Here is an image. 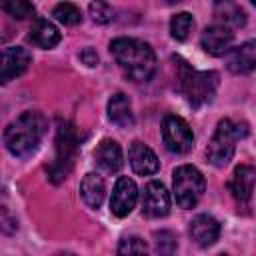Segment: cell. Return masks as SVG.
<instances>
[{
  "label": "cell",
  "mask_w": 256,
  "mask_h": 256,
  "mask_svg": "<svg viewBox=\"0 0 256 256\" xmlns=\"http://www.w3.org/2000/svg\"><path fill=\"white\" fill-rule=\"evenodd\" d=\"M110 52L122 72L134 82H148L156 72V54L152 46L138 38H116Z\"/></svg>",
  "instance_id": "1"
},
{
  "label": "cell",
  "mask_w": 256,
  "mask_h": 256,
  "mask_svg": "<svg viewBox=\"0 0 256 256\" xmlns=\"http://www.w3.org/2000/svg\"><path fill=\"white\" fill-rule=\"evenodd\" d=\"M46 118L36 110H28L12 120L4 130L6 150L16 158H28L40 146L46 134Z\"/></svg>",
  "instance_id": "2"
},
{
  "label": "cell",
  "mask_w": 256,
  "mask_h": 256,
  "mask_svg": "<svg viewBox=\"0 0 256 256\" xmlns=\"http://www.w3.org/2000/svg\"><path fill=\"white\" fill-rule=\"evenodd\" d=\"M180 62V92L188 100L192 108H202L210 104L218 90V74L216 72H198L186 66V62Z\"/></svg>",
  "instance_id": "3"
},
{
  "label": "cell",
  "mask_w": 256,
  "mask_h": 256,
  "mask_svg": "<svg viewBox=\"0 0 256 256\" xmlns=\"http://www.w3.org/2000/svg\"><path fill=\"white\" fill-rule=\"evenodd\" d=\"M246 132H248V128H246L244 122H234L230 118L220 120L214 134H212V140L206 148L208 162L214 164L216 168H224L234 156L236 142L240 138H244Z\"/></svg>",
  "instance_id": "4"
},
{
  "label": "cell",
  "mask_w": 256,
  "mask_h": 256,
  "mask_svg": "<svg viewBox=\"0 0 256 256\" xmlns=\"http://www.w3.org/2000/svg\"><path fill=\"white\" fill-rule=\"evenodd\" d=\"M206 190V180L196 166L182 164L172 174V192L180 208H194Z\"/></svg>",
  "instance_id": "5"
},
{
  "label": "cell",
  "mask_w": 256,
  "mask_h": 256,
  "mask_svg": "<svg viewBox=\"0 0 256 256\" xmlns=\"http://www.w3.org/2000/svg\"><path fill=\"white\" fill-rule=\"evenodd\" d=\"M74 156H76V136L74 130L68 122L58 120V128H56V156L54 162L48 168V176L52 182H60L64 180L72 166H74Z\"/></svg>",
  "instance_id": "6"
},
{
  "label": "cell",
  "mask_w": 256,
  "mask_h": 256,
  "mask_svg": "<svg viewBox=\"0 0 256 256\" xmlns=\"http://www.w3.org/2000/svg\"><path fill=\"white\" fill-rule=\"evenodd\" d=\"M162 140L168 152L186 154L194 144V134L184 118L168 114L162 120Z\"/></svg>",
  "instance_id": "7"
},
{
  "label": "cell",
  "mask_w": 256,
  "mask_h": 256,
  "mask_svg": "<svg viewBox=\"0 0 256 256\" xmlns=\"http://www.w3.org/2000/svg\"><path fill=\"white\" fill-rule=\"evenodd\" d=\"M136 200H138V188H136V182L128 176H120L114 184V190H112V196H110V210L114 216L118 218H124L132 212V208L136 206Z\"/></svg>",
  "instance_id": "8"
},
{
  "label": "cell",
  "mask_w": 256,
  "mask_h": 256,
  "mask_svg": "<svg viewBox=\"0 0 256 256\" xmlns=\"http://www.w3.org/2000/svg\"><path fill=\"white\" fill-rule=\"evenodd\" d=\"M142 212L150 218H162L170 212V194L166 186L158 180H152L144 186L142 192Z\"/></svg>",
  "instance_id": "9"
},
{
  "label": "cell",
  "mask_w": 256,
  "mask_h": 256,
  "mask_svg": "<svg viewBox=\"0 0 256 256\" xmlns=\"http://www.w3.org/2000/svg\"><path fill=\"white\" fill-rule=\"evenodd\" d=\"M234 44V32L224 24H212L208 26L200 36V46L210 56H224L232 50Z\"/></svg>",
  "instance_id": "10"
},
{
  "label": "cell",
  "mask_w": 256,
  "mask_h": 256,
  "mask_svg": "<svg viewBox=\"0 0 256 256\" xmlns=\"http://www.w3.org/2000/svg\"><path fill=\"white\" fill-rule=\"evenodd\" d=\"M30 54L22 46H6L2 50V66H0V80L2 84H8L12 78L26 72L30 64Z\"/></svg>",
  "instance_id": "11"
},
{
  "label": "cell",
  "mask_w": 256,
  "mask_h": 256,
  "mask_svg": "<svg viewBox=\"0 0 256 256\" xmlns=\"http://www.w3.org/2000/svg\"><path fill=\"white\" fill-rule=\"evenodd\" d=\"M128 158H130V166L136 174L140 176H150L154 172H158L160 168V162L154 154L152 148H148L144 142L140 140H134L130 144V150H128Z\"/></svg>",
  "instance_id": "12"
},
{
  "label": "cell",
  "mask_w": 256,
  "mask_h": 256,
  "mask_svg": "<svg viewBox=\"0 0 256 256\" xmlns=\"http://www.w3.org/2000/svg\"><path fill=\"white\" fill-rule=\"evenodd\" d=\"M254 184H256V168L242 164L232 172V178L228 182V188L232 192V196L236 198V202L246 204L252 198L254 192Z\"/></svg>",
  "instance_id": "13"
},
{
  "label": "cell",
  "mask_w": 256,
  "mask_h": 256,
  "mask_svg": "<svg viewBox=\"0 0 256 256\" xmlns=\"http://www.w3.org/2000/svg\"><path fill=\"white\" fill-rule=\"evenodd\" d=\"M94 158H96V164L108 172V174H114L122 168L124 164V156H122V148L116 140H110V138H104L96 150H94Z\"/></svg>",
  "instance_id": "14"
},
{
  "label": "cell",
  "mask_w": 256,
  "mask_h": 256,
  "mask_svg": "<svg viewBox=\"0 0 256 256\" xmlns=\"http://www.w3.org/2000/svg\"><path fill=\"white\" fill-rule=\"evenodd\" d=\"M190 236H192V240L198 246L206 248V246H210V244H214L218 240V236H220V224H218L216 218H212L208 214H198L190 222Z\"/></svg>",
  "instance_id": "15"
},
{
  "label": "cell",
  "mask_w": 256,
  "mask_h": 256,
  "mask_svg": "<svg viewBox=\"0 0 256 256\" xmlns=\"http://www.w3.org/2000/svg\"><path fill=\"white\" fill-rule=\"evenodd\" d=\"M254 68H256V38L232 48L228 56V70L232 74H246Z\"/></svg>",
  "instance_id": "16"
},
{
  "label": "cell",
  "mask_w": 256,
  "mask_h": 256,
  "mask_svg": "<svg viewBox=\"0 0 256 256\" xmlns=\"http://www.w3.org/2000/svg\"><path fill=\"white\" fill-rule=\"evenodd\" d=\"M80 194H82V200L90 206V208H100L102 202H104V196H106V184H104V178L96 172H88L82 182H80Z\"/></svg>",
  "instance_id": "17"
},
{
  "label": "cell",
  "mask_w": 256,
  "mask_h": 256,
  "mask_svg": "<svg viewBox=\"0 0 256 256\" xmlns=\"http://www.w3.org/2000/svg\"><path fill=\"white\" fill-rule=\"evenodd\" d=\"M108 118L112 124H116L118 128H130L134 124V114L130 108V100L126 94L116 92L110 100H108Z\"/></svg>",
  "instance_id": "18"
},
{
  "label": "cell",
  "mask_w": 256,
  "mask_h": 256,
  "mask_svg": "<svg viewBox=\"0 0 256 256\" xmlns=\"http://www.w3.org/2000/svg\"><path fill=\"white\" fill-rule=\"evenodd\" d=\"M30 40L40 48H54L60 42V30L50 20L38 18L30 28Z\"/></svg>",
  "instance_id": "19"
},
{
  "label": "cell",
  "mask_w": 256,
  "mask_h": 256,
  "mask_svg": "<svg viewBox=\"0 0 256 256\" xmlns=\"http://www.w3.org/2000/svg\"><path fill=\"white\" fill-rule=\"evenodd\" d=\"M214 16H216L218 24H224L228 28H238L246 22L242 8L232 0H218L216 8H214Z\"/></svg>",
  "instance_id": "20"
},
{
  "label": "cell",
  "mask_w": 256,
  "mask_h": 256,
  "mask_svg": "<svg viewBox=\"0 0 256 256\" xmlns=\"http://www.w3.org/2000/svg\"><path fill=\"white\" fill-rule=\"evenodd\" d=\"M52 16L60 24H64V26H76V24L82 22V12L72 2H60V4H56L54 10H52Z\"/></svg>",
  "instance_id": "21"
},
{
  "label": "cell",
  "mask_w": 256,
  "mask_h": 256,
  "mask_svg": "<svg viewBox=\"0 0 256 256\" xmlns=\"http://www.w3.org/2000/svg\"><path fill=\"white\" fill-rule=\"evenodd\" d=\"M194 28V18L190 12H178L170 20V34L174 40H186Z\"/></svg>",
  "instance_id": "22"
},
{
  "label": "cell",
  "mask_w": 256,
  "mask_h": 256,
  "mask_svg": "<svg viewBox=\"0 0 256 256\" xmlns=\"http://www.w3.org/2000/svg\"><path fill=\"white\" fill-rule=\"evenodd\" d=\"M0 4H2V10L16 20H24L34 14V6L30 0H0Z\"/></svg>",
  "instance_id": "23"
},
{
  "label": "cell",
  "mask_w": 256,
  "mask_h": 256,
  "mask_svg": "<svg viewBox=\"0 0 256 256\" xmlns=\"http://www.w3.org/2000/svg\"><path fill=\"white\" fill-rule=\"evenodd\" d=\"M88 14L96 24H108L114 20V8L106 0H92L88 6Z\"/></svg>",
  "instance_id": "24"
},
{
  "label": "cell",
  "mask_w": 256,
  "mask_h": 256,
  "mask_svg": "<svg viewBox=\"0 0 256 256\" xmlns=\"http://www.w3.org/2000/svg\"><path fill=\"white\" fill-rule=\"evenodd\" d=\"M148 250L146 242L138 236H128V238H122L120 244H118V254H144Z\"/></svg>",
  "instance_id": "25"
},
{
  "label": "cell",
  "mask_w": 256,
  "mask_h": 256,
  "mask_svg": "<svg viewBox=\"0 0 256 256\" xmlns=\"http://www.w3.org/2000/svg\"><path fill=\"white\" fill-rule=\"evenodd\" d=\"M156 238V250L162 252V254H170L176 250V240L170 232H156L154 234Z\"/></svg>",
  "instance_id": "26"
},
{
  "label": "cell",
  "mask_w": 256,
  "mask_h": 256,
  "mask_svg": "<svg viewBox=\"0 0 256 256\" xmlns=\"http://www.w3.org/2000/svg\"><path fill=\"white\" fill-rule=\"evenodd\" d=\"M80 60H82L86 66H96V62H98V54H96L94 48H84V50L80 52Z\"/></svg>",
  "instance_id": "27"
},
{
  "label": "cell",
  "mask_w": 256,
  "mask_h": 256,
  "mask_svg": "<svg viewBox=\"0 0 256 256\" xmlns=\"http://www.w3.org/2000/svg\"><path fill=\"white\" fill-rule=\"evenodd\" d=\"M168 4H178V2H182V0H166Z\"/></svg>",
  "instance_id": "28"
},
{
  "label": "cell",
  "mask_w": 256,
  "mask_h": 256,
  "mask_svg": "<svg viewBox=\"0 0 256 256\" xmlns=\"http://www.w3.org/2000/svg\"><path fill=\"white\" fill-rule=\"evenodd\" d=\"M252 4H254V6H256V0H252Z\"/></svg>",
  "instance_id": "29"
},
{
  "label": "cell",
  "mask_w": 256,
  "mask_h": 256,
  "mask_svg": "<svg viewBox=\"0 0 256 256\" xmlns=\"http://www.w3.org/2000/svg\"><path fill=\"white\" fill-rule=\"evenodd\" d=\"M216 2H218V0H216Z\"/></svg>",
  "instance_id": "30"
}]
</instances>
